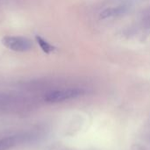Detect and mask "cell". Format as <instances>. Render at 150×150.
<instances>
[{
	"mask_svg": "<svg viewBox=\"0 0 150 150\" xmlns=\"http://www.w3.org/2000/svg\"><path fill=\"white\" fill-rule=\"evenodd\" d=\"M84 91L80 88H67L62 90L51 91L46 94L44 99L47 103H60L73 99L82 96Z\"/></svg>",
	"mask_w": 150,
	"mask_h": 150,
	"instance_id": "cell-1",
	"label": "cell"
},
{
	"mask_svg": "<svg viewBox=\"0 0 150 150\" xmlns=\"http://www.w3.org/2000/svg\"><path fill=\"white\" fill-rule=\"evenodd\" d=\"M1 42L5 47L15 52H26L33 47V41L23 36H4Z\"/></svg>",
	"mask_w": 150,
	"mask_h": 150,
	"instance_id": "cell-2",
	"label": "cell"
},
{
	"mask_svg": "<svg viewBox=\"0 0 150 150\" xmlns=\"http://www.w3.org/2000/svg\"><path fill=\"white\" fill-rule=\"evenodd\" d=\"M127 11H128V7L124 4L109 7V8L105 9L103 11L99 13V18L107 19V18H117L125 14Z\"/></svg>",
	"mask_w": 150,
	"mask_h": 150,
	"instance_id": "cell-3",
	"label": "cell"
},
{
	"mask_svg": "<svg viewBox=\"0 0 150 150\" xmlns=\"http://www.w3.org/2000/svg\"><path fill=\"white\" fill-rule=\"evenodd\" d=\"M18 142V137L8 136L0 139V150H8L13 148Z\"/></svg>",
	"mask_w": 150,
	"mask_h": 150,
	"instance_id": "cell-4",
	"label": "cell"
},
{
	"mask_svg": "<svg viewBox=\"0 0 150 150\" xmlns=\"http://www.w3.org/2000/svg\"><path fill=\"white\" fill-rule=\"evenodd\" d=\"M35 40L38 43V45L40 46V47L41 48V50L46 53V54H50L52 52H54L56 50V47L53 45H51L49 42H47L45 39H43L42 37L37 35L35 37Z\"/></svg>",
	"mask_w": 150,
	"mask_h": 150,
	"instance_id": "cell-5",
	"label": "cell"
}]
</instances>
